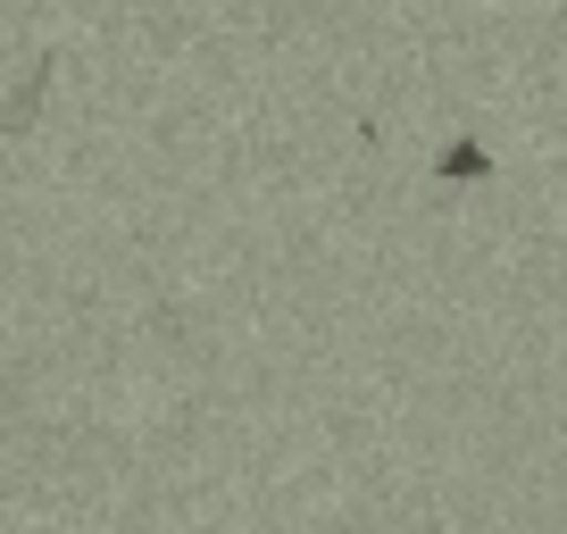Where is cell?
<instances>
[{
	"mask_svg": "<svg viewBox=\"0 0 567 534\" xmlns=\"http://www.w3.org/2000/svg\"><path fill=\"white\" fill-rule=\"evenodd\" d=\"M42 92H51V59H34V75L18 84V101L0 109V125H9V134H25V125H34V109H42Z\"/></svg>",
	"mask_w": 567,
	"mask_h": 534,
	"instance_id": "obj_2",
	"label": "cell"
},
{
	"mask_svg": "<svg viewBox=\"0 0 567 534\" xmlns=\"http://www.w3.org/2000/svg\"><path fill=\"white\" fill-rule=\"evenodd\" d=\"M434 176H443V184H484V176H493V151H484V143H443Z\"/></svg>",
	"mask_w": 567,
	"mask_h": 534,
	"instance_id": "obj_1",
	"label": "cell"
}]
</instances>
